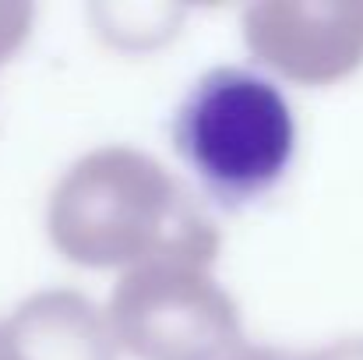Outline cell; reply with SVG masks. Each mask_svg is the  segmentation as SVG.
Instances as JSON below:
<instances>
[{
  "instance_id": "1",
  "label": "cell",
  "mask_w": 363,
  "mask_h": 360,
  "mask_svg": "<svg viewBox=\"0 0 363 360\" xmlns=\"http://www.w3.org/2000/svg\"><path fill=\"white\" fill-rule=\"evenodd\" d=\"M173 141L216 198L250 202L289 170L296 120L282 89L264 75L216 67L177 107Z\"/></svg>"
}]
</instances>
